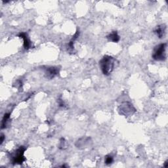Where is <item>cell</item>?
Listing matches in <instances>:
<instances>
[{"label": "cell", "instance_id": "cell-1", "mask_svg": "<svg viewBox=\"0 0 168 168\" xmlns=\"http://www.w3.org/2000/svg\"><path fill=\"white\" fill-rule=\"evenodd\" d=\"M116 60L111 56L105 55L100 60L99 66L102 72L106 75H110L115 67Z\"/></svg>", "mask_w": 168, "mask_h": 168}, {"label": "cell", "instance_id": "cell-2", "mask_svg": "<svg viewBox=\"0 0 168 168\" xmlns=\"http://www.w3.org/2000/svg\"><path fill=\"white\" fill-rule=\"evenodd\" d=\"M166 43H161L157 45L154 49L152 58L158 61H163L166 59Z\"/></svg>", "mask_w": 168, "mask_h": 168}, {"label": "cell", "instance_id": "cell-3", "mask_svg": "<svg viewBox=\"0 0 168 168\" xmlns=\"http://www.w3.org/2000/svg\"><path fill=\"white\" fill-rule=\"evenodd\" d=\"M26 150L24 147H20L15 151L14 154L12 157V164H22L25 160L24 156V153Z\"/></svg>", "mask_w": 168, "mask_h": 168}, {"label": "cell", "instance_id": "cell-4", "mask_svg": "<svg viewBox=\"0 0 168 168\" xmlns=\"http://www.w3.org/2000/svg\"><path fill=\"white\" fill-rule=\"evenodd\" d=\"M58 73H59V70L58 69L57 67H48L45 69V74L46 75V77L47 78L52 79L56 76Z\"/></svg>", "mask_w": 168, "mask_h": 168}, {"label": "cell", "instance_id": "cell-5", "mask_svg": "<svg viewBox=\"0 0 168 168\" xmlns=\"http://www.w3.org/2000/svg\"><path fill=\"white\" fill-rule=\"evenodd\" d=\"M19 36L21 38L23 39L24 49H26V50L29 49H30V46H31V43H30V40L28 39L27 34L25 33V32H21V33L19 34Z\"/></svg>", "mask_w": 168, "mask_h": 168}, {"label": "cell", "instance_id": "cell-6", "mask_svg": "<svg viewBox=\"0 0 168 168\" xmlns=\"http://www.w3.org/2000/svg\"><path fill=\"white\" fill-rule=\"evenodd\" d=\"M108 40L110 41H112L114 43H117L120 41V36H119L118 32L116 31H114L110 34L107 36Z\"/></svg>", "mask_w": 168, "mask_h": 168}, {"label": "cell", "instance_id": "cell-7", "mask_svg": "<svg viewBox=\"0 0 168 168\" xmlns=\"http://www.w3.org/2000/svg\"><path fill=\"white\" fill-rule=\"evenodd\" d=\"M165 31V26H158L154 32L156 34L157 36L159 38H162L164 36Z\"/></svg>", "mask_w": 168, "mask_h": 168}, {"label": "cell", "instance_id": "cell-8", "mask_svg": "<svg viewBox=\"0 0 168 168\" xmlns=\"http://www.w3.org/2000/svg\"><path fill=\"white\" fill-rule=\"evenodd\" d=\"M10 113H7L5 114V115L3 118V120H2V123H1V129H4L6 128L7 123L8 122V121L10 119Z\"/></svg>", "mask_w": 168, "mask_h": 168}, {"label": "cell", "instance_id": "cell-9", "mask_svg": "<svg viewBox=\"0 0 168 168\" xmlns=\"http://www.w3.org/2000/svg\"><path fill=\"white\" fill-rule=\"evenodd\" d=\"M113 161H114V158L111 155H107L105 157V161H104V162H105V164L106 165L111 164L113 162Z\"/></svg>", "mask_w": 168, "mask_h": 168}, {"label": "cell", "instance_id": "cell-10", "mask_svg": "<svg viewBox=\"0 0 168 168\" xmlns=\"http://www.w3.org/2000/svg\"><path fill=\"white\" fill-rule=\"evenodd\" d=\"M4 139H5V136H4L3 134H1V145L3 144Z\"/></svg>", "mask_w": 168, "mask_h": 168}, {"label": "cell", "instance_id": "cell-11", "mask_svg": "<svg viewBox=\"0 0 168 168\" xmlns=\"http://www.w3.org/2000/svg\"><path fill=\"white\" fill-rule=\"evenodd\" d=\"M164 167H167V160L166 162H165V164H164Z\"/></svg>", "mask_w": 168, "mask_h": 168}]
</instances>
